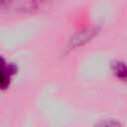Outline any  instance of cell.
Wrapping results in <instances>:
<instances>
[{"mask_svg":"<svg viewBox=\"0 0 127 127\" xmlns=\"http://www.w3.org/2000/svg\"><path fill=\"white\" fill-rule=\"evenodd\" d=\"M44 0H0V10L5 12H26L37 8Z\"/></svg>","mask_w":127,"mask_h":127,"instance_id":"obj_1","label":"cell"},{"mask_svg":"<svg viewBox=\"0 0 127 127\" xmlns=\"http://www.w3.org/2000/svg\"><path fill=\"white\" fill-rule=\"evenodd\" d=\"M17 65L14 63L7 61L0 55V90L9 88L12 78L17 73Z\"/></svg>","mask_w":127,"mask_h":127,"instance_id":"obj_2","label":"cell"},{"mask_svg":"<svg viewBox=\"0 0 127 127\" xmlns=\"http://www.w3.org/2000/svg\"><path fill=\"white\" fill-rule=\"evenodd\" d=\"M110 70L114 77L127 83V63L123 61H113L110 63Z\"/></svg>","mask_w":127,"mask_h":127,"instance_id":"obj_3","label":"cell"},{"mask_svg":"<svg viewBox=\"0 0 127 127\" xmlns=\"http://www.w3.org/2000/svg\"><path fill=\"white\" fill-rule=\"evenodd\" d=\"M93 127H123V125L115 119H104L95 123Z\"/></svg>","mask_w":127,"mask_h":127,"instance_id":"obj_4","label":"cell"}]
</instances>
